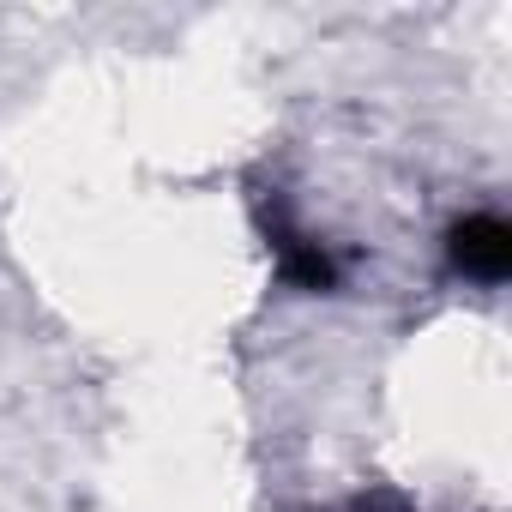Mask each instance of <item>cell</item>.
I'll return each mask as SVG.
<instances>
[{"label": "cell", "mask_w": 512, "mask_h": 512, "mask_svg": "<svg viewBox=\"0 0 512 512\" xmlns=\"http://www.w3.org/2000/svg\"><path fill=\"white\" fill-rule=\"evenodd\" d=\"M266 235H272V253H278L284 284H296V290H308V296H326V290H338V284H344L338 253H332L326 241H314L302 223L272 217V223H266Z\"/></svg>", "instance_id": "cell-2"}, {"label": "cell", "mask_w": 512, "mask_h": 512, "mask_svg": "<svg viewBox=\"0 0 512 512\" xmlns=\"http://www.w3.org/2000/svg\"><path fill=\"white\" fill-rule=\"evenodd\" d=\"M446 260L470 284H488V290L506 284V272H512V229H506V217L500 211H464L446 229Z\"/></svg>", "instance_id": "cell-1"}, {"label": "cell", "mask_w": 512, "mask_h": 512, "mask_svg": "<svg viewBox=\"0 0 512 512\" xmlns=\"http://www.w3.org/2000/svg\"><path fill=\"white\" fill-rule=\"evenodd\" d=\"M338 512H410V500L404 494H362V500H350Z\"/></svg>", "instance_id": "cell-3"}]
</instances>
